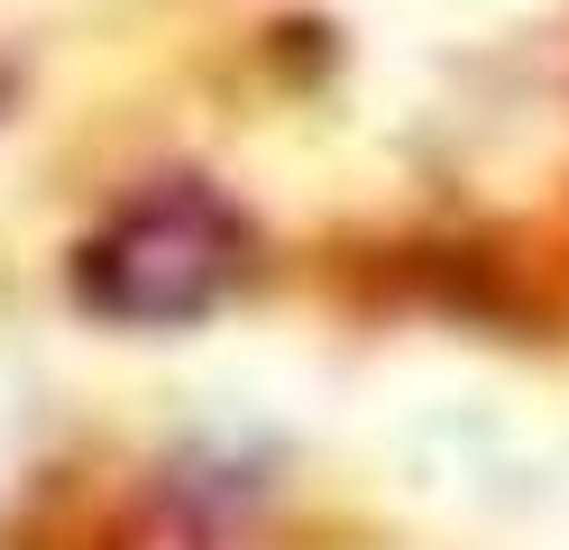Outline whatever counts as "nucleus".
<instances>
[{"instance_id": "nucleus-1", "label": "nucleus", "mask_w": 569, "mask_h": 550, "mask_svg": "<svg viewBox=\"0 0 569 550\" xmlns=\"http://www.w3.org/2000/svg\"><path fill=\"white\" fill-rule=\"evenodd\" d=\"M248 267V220L202 174H157L74 248V303L120 330L202 321Z\"/></svg>"}]
</instances>
